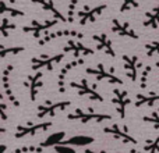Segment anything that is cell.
I'll list each match as a JSON object with an SVG mask.
<instances>
[{"label": "cell", "instance_id": "obj_8", "mask_svg": "<svg viewBox=\"0 0 159 153\" xmlns=\"http://www.w3.org/2000/svg\"><path fill=\"white\" fill-rule=\"evenodd\" d=\"M71 86H74L75 89H78V93H80V95H82V96H88V98H89L91 100L103 102V98H102V95L95 89V86H91V85L88 84L87 79H82V81H81V82H78V84L73 82Z\"/></svg>", "mask_w": 159, "mask_h": 153}, {"label": "cell", "instance_id": "obj_9", "mask_svg": "<svg viewBox=\"0 0 159 153\" xmlns=\"http://www.w3.org/2000/svg\"><path fill=\"white\" fill-rule=\"evenodd\" d=\"M92 39L96 42L98 50L105 52V55H109L110 57H116V52H115V47H113V43H112V41H110V38L105 32L95 33V35L92 36Z\"/></svg>", "mask_w": 159, "mask_h": 153}, {"label": "cell", "instance_id": "obj_32", "mask_svg": "<svg viewBox=\"0 0 159 153\" xmlns=\"http://www.w3.org/2000/svg\"><path fill=\"white\" fill-rule=\"evenodd\" d=\"M131 153H143V152H138V151H134V149H133Z\"/></svg>", "mask_w": 159, "mask_h": 153}, {"label": "cell", "instance_id": "obj_19", "mask_svg": "<svg viewBox=\"0 0 159 153\" xmlns=\"http://www.w3.org/2000/svg\"><path fill=\"white\" fill-rule=\"evenodd\" d=\"M0 14H10L11 17H24L25 15V13L22 10L11 7L4 0H0Z\"/></svg>", "mask_w": 159, "mask_h": 153}, {"label": "cell", "instance_id": "obj_24", "mask_svg": "<svg viewBox=\"0 0 159 153\" xmlns=\"http://www.w3.org/2000/svg\"><path fill=\"white\" fill-rule=\"evenodd\" d=\"M145 55H147V57L159 56V41H154V42L145 43Z\"/></svg>", "mask_w": 159, "mask_h": 153}, {"label": "cell", "instance_id": "obj_21", "mask_svg": "<svg viewBox=\"0 0 159 153\" xmlns=\"http://www.w3.org/2000/svg\"><path fill=\"white\" fill-rule=\"evenodd\" d=\"M17 29V25L11 22L8 18H2L0 20V36H8L10 31Z\"/></svg>", "mask_w": 159, "mask_h": 153}, {"label": "cell", "instance_id": "obj_33", "mask_svg": "<svg viewBox=\"0 0 159 153\" xmlns=\"http://www.w3.org/2000/svg\"><path fill=\"white\" fill-rule=\"evenodd\" d=\"M4 2H10V3H16V0H4Z\"/></svg>", "mask_w": 159, "mask_h": 153}, {"label": "cell", "instance_id": "obj_6", "mask_svg": "<svg viewBox=\"0 0 159 153\" xmlns=\"http://www.w3.org/2000/svg\"><path fill=\"white\" fill-rule=\"evenodd\" d=\"M105 132H107V134H112L115 138H117V139L123 141V142L126 143H131V145H138L137 139H135L134 137H131L129 132V128H127L126 125L120 127L117 125V124H113L112 127H107V128L103 129Z\"/></svg>", "mask_w": 159, "mask_h": 153}, {"label": "cell", "instance_id": "obj_13", "mask_svg": "<svg viewBox=\"0 0 159 153\" xmlns=\"http://www.w3.org/2000/svg\"><path fill=\"white\" fill-rule=\"evenodd\" d=\"M64 52L69 53H74V56H89V55H93V49H91V47L85 46L84 43H81V42L78 41H71L70 39L69 42H67V45L64 46Z\"/></svg>", "mask_w": 159, "mask_h": 153}, {"label": "cell", "instance_id": "obj_25", "mask_svg": "<svg viewBox=\"0 0 159 153\" xmlns=\"http://www.w3.org/2000/svg\"><path fill=\"white\" fill-rule=\"evenodd\" d=\"M41 74H36L35 76H30V88H31V95H32V98H35L36 92H38L39 86H41Z\"/></svg>", "mask_w": 159, "mask_h": 153}, {"label": "cell", "instance_id": "obj_1", "mask_svg": "<svg viewBox=\"0 0 159 153\" xmlns=\"http://www.w3.org/2000/svg\"><path fill=\"white\" fill-rule=\"evenodd\" d=\"M107 8L106 4H98L95 7H89V6H84L77 11L78 17V24L80 25H87L89 22H95L99 15H102L105 10Z\"/></svg>", "mask_w": 159, "mask_h": 153}, {"label": "cell", "instance_id": "obj_3", "mask_svg": "<svg viewBox=\"0 0 159 153\" xmlns=\"http://www.w3.org/2000/svg\"><path fill=\"white\" fill-rule=\"evenodd\" d=\"M123 63H124V71H126L127 76L130 78V81L135 82L140 75H138V71L141 70V60L138 59V56L135 55H123Z\"/></svg>", "mask_w": 159, "mask_h": 153}, {"label": "cell", "instance_id": "obj_36", "mask_svg": "<svg viewBox=\"0 0 159 153\" xmlns=\"http://www.w3.org/2000/svg\"><path fill=\"white\" fill-rule=\"evenodd\" d=\"M157 111H158V113H159V109H157Z\"/></svg>", "mask_w": 159, "mask_h": 153}, {"label": "cell", "instance_id": "obj_15", "mask_svg": "<svg viewBox=\"0 0 159 153\" xmlns=\"http://www.w3.org/2000/svg\"><path fill=\"white\" fill-rule=\"evenodd\" d=\"M143 25L145 28H152V29L159 28V4H157L155 7H152L151 10L145 13Z\"/></svg>", "mask_w": 159, "mask_h": 153}, {"label": "cell", "instance_id": "obj_30", "mask_svg": "<svg viewBox=\"0 0 159 153\" xmlns=\"http://www.w3.org/2000/svg\"><path fill=\"white\" fill-rule=\"evenodd\" d=\"M6 151H7V146H6V145H2V143H0V153H4Z\"/></svg>", "mask_w": 159, "mask_h": 153}, {"label": "cell", "instance_id": "obj_12", "mask_svg": "<svg viewBox=\"0 0 159 153\" xmlns=\"http://www.w3.org/2000/svg\"><path fill=\"white\" fill-rule=\"evenodd\" d=\"M64 57V55H56V56H41V57H35L32 59V64H34V68H42V67H46V68H53V66L61 61Z\"/></svg>", "mask_w": 159, "mask_h": 153}, {"label": "cell", "instance_id": "obj_35", "mask_svg": "<svg viewBox=\"0 0 159 153\" xmlns=\"http://www.w3.org/2000/svg\"><path fill=\"white\" fill-rule=\"evenodd\" d=\"M0 132H3V129H2V128H0Z\"/></svg>", "mask_w": 159, "mask_h": 153}, {"label": "cell", "instance_id": "obj_4", "mask_svg": "<svg viewBox=\"0 0 159 153\" xmlns=\"http://www.w3.org/2000/svg\"><path fill=\"white\" fill-rule=\"evenodd\" d=\"M87 72L93 76H96V79L99 81H107L110 84H116V85H123V79H120L119 76H116L112 71H107L105 68L103 64H98L96 68H87Z\"/></svg>", "mask_w": 159, "mask_h": 153}, {"label": "cell", "instance_id": "obj_27", "mask_svg": "<svg viewBox=\"0 0 159 153\" xmlns=\"http://www.w3.org/2000/svg\"><path fill=\"white\" fill-rule=\"evenodd\" d=\"M24 52V47H17V46H11V47H4L0 46V57H6L8 55H18V53Z\"/></svg>", "mask_w": 159, "mask_h": 153}, {"label": "cell", "instance_id": "obj_26", "mask_svg": "<svg viewBox=\"0 0 159 153\" xmlns=\"http://www.w3.org/2000/svg\"><path fill=\"white\" fill-rule=\"evenodd\" d=\"M137 7H140V0H123L120 6V13L131 11Z\"/></svg>", "mask_w": 159, "mask_h": 153}, {"label": "cell", "instance_id": "obj_37", "mask_svg": "<svg viewBox=\"0 0 159 153\" xmlns=\"http://www.w3.org/2000/svg\"><path fill=\"white\" fill-rule=\"evenodd\" d=\"M158 84H159V81H158Z\"/></svg>", "mask_w": 159, "mask_h": 153}, {"label": "cell", "instance_id": "obj_20", "mask_svg": "<svg viewBox=\"0 0 159 153\" xmlns=\"http://www.w3.org/2000/svg\"><path fill=\"white\" fill-rule=\"evenodd\" d=\"M81 0H70L69 7H67V14H66V20L67 22H74L77 18V11H78V4Z\"/></svg>", "mask_w": 159, "mask_h": 153}, {"label": "cell", "instance_id": "obj_23", "mask_svg": "<svg viewBox=\"0 0 159 153\" xmlns=\"http://www.w3.org/2000/svg\"><path fill=\"white\" fill-rule=\"evenodd\" d=\"M145 153H159V135L154 139H149L143 146Z\"/></svg>", "mask_w": 159, "mask_h": 153}, {"label": "cell", "instance_id": "obj_17", "mask_svg": "<svg viewBox=\"0 0 159 153\" xmlns=\"http://www.w3.org/2000/svg\"><path fill=\"white\" fill-rule=\"evenodd\" d=\"M93 141L95 139L92 137H88V135H74L70 139H67L64 143L70 146H88L93 143Z\"/></svg>", "mask_w": 159, "mask_h": 153}, {"label": "cell", "instance_id": "obj_7", "mask_svg": "<svg viewBox=\"0 0 159 153\" xmlns=\"http://www.w3.org/2000/svg\"><path fill=\"white\" fill-rule=\"evenodd\" d=\"M112 31L115 33H117V35L124 36V38H130V39H138L140 38V35L133 29L131 25H130L129 22L120 21V20H117V18L112 20Z\"/></svg>", "mask_w": 159, "mask_h": 153}, {"label": "cell", "instance_id": "obj_10", "mask_svg": "<svg viewBox=\"0 0 159 153\" xmlns=\"http://www.w3.org/2000/svg\"><path fill=\"white\" fill-rule=\"evenodd\" d=\"M64 36H70V38H84V33L78 32V31H73V29H60L56 32H46V35L43 38L39 39V45H45L48 42L53 41V39H59V38H64Z\"/></svg>", "mask_w": 159, "mask_h": 153}, {"label": "cell", "instance_id": "obj_2", "mask_svg": "<svg viewBox=\"0 0 159 153\" xmlns=\"http://www.w3.org/2000/svg\"><path fill=\"white\" fill-rule=\"evenodd\" d=\"M57 22H60L59 20L52 18V20H45V21H41V20H32L30 25H25L22 27V32L27 33H32L34 36L39 38L42 33H46L50 28H53Z\"/></svg>", "mask_w": 159, "mask_h": 153}, {"label": "cell", "instance_id": "obj_29", "mask_svg": "<svg viewBox=\"0 0 159 153\" xmlns=\"http://www.w3.org/2000/svg\"><path fill=\"white\" fill-rule=\"evenodd\" d=\"M53 148H55V152L56 153H77L73 146L66 145V143H59V145L53 146Z\"/></svg>", "mask_w": 159, "mask_h": 153}, {"label": "cell", "instance_id": "obj_18", "mask_svg": "<svg viewBox=\"0 0 159 153\" xmlns=\"http://www.w3.org/2000/svg\"><path fill=\"white\" fill-rule=\"evenodd\" d=\"M64 137H66V134H64L63 131H59V132H53V134H50L49 137L45 139V142L42 143V145L45 146V148H50V146H56L59 145V143L63 142Z\"/></svg>", "mask_w": 159, "mask_h": 153}, {"label": "cell", "instance_id": "obj_14", "mask_svg": "<svg viewBox=\"0 0 159 153\" xmlns=\"http://www.w3.org/2000/svg\"><path fill=\"white\" fill-rule=\"evenodd\" d=\"M31 2L35 3V4H39L42 8H43V10L49 11V13L53 15V18L59 20L60 22H67L66 15H63V14L60 13V10L56 7V4H55V2H53V0H31Z\"/></svg>", "mask_w": 159, "mask_h": 153}, {"label": "cell", "instance_id": "obj_11", "mask_svg": "<svg viewBox=\"0 0 159 153\" xmlns=\"http://www.w3.org/2000/svg\"><path fill=\"white\" fill-rule=\"evenodd\" d=\"M155 104H159V93L149 92V93H138L135 96V107H154Z\"/></svg>", "mask_w": 159, "mask_h": 153}, {"label": "cell", "instance_id": "obj_28", "mask_svg": "<svg viewBox=\"0 0 159 153\" xmlns=\"http://www.w3.org/2000/svg\"><path fill=\"white\" fill-rule=\"evenodd\" d=\"M143 120L148 124H152V127H154L155 129H159V113L157 110H154L149 116H144Z\"/></svg>", "mask_w": 159, "mask_h": 153}, {"label": "cell", "instance_id": "obj_34", "mask_svg": "<svg viewBox=\"0 0 159 153\" xmlns=\"http://www.w3.org/2000/svg\"><path fill=\"white\" fill-rule=\"evenodd\" d=\"M87 153H93V152H87ZM102 153H105V152H102Z\"/></svg>", "mask_w": 159, "mask_h": 153}, {"label": "cell", "instance_id": "obj_5", "mask_svg": "<svg viewBox=\"0 0 159 153\" xmlns=\"http://www.w3.org/2000/svg\"><path fill=\"white\" fill-rule=\"evenodd\" d=\"M113 95H115L113 103L116 104V109H117L119 116H120V118H124L126 117L127 106L131 103V100H130V98H129V93H127V90H124V89L115 88V89H113Z\"/></svg>", "mask_w": 159, "mask_h": 153}, {"label": "cell", "instance_id": "obj_31", "mask_svg": "<svg viewBox=\"0 0 159 153\" xmlns=\"http://www.w3.org/2000/svg\"><path fill=\"white\" fill-rule=\"evenodd\" d=\"M154 68H159V59L157 61H155V64H154Z\"/></svg>", "mask_w": 159, "mask_h": 153}, {"label": "cell", "instance_id": "obj_16", "mask_svg": "<svg viewBox=\"0 0 159 153\" xmlns=\"http://www.w3.org/2000/svg\"><path fill=\"white\" fill-rule=\"evenodd\" d=\"M70 118H80L82 123H88V121H105V120H110V116L107 114H95V113H82L77 111L74 116H70Z\"/></svg>", "mask_w": 159, "mask_h": 153}, {"label": "cell", "instance_id": "obj_22", "mask_svg": "<svg viewBox=\"0 0 159 153\" xmlns=\"http://www.w3.org/2000/svg\"><path fill=\"white\" fill-rule=\"evenodd\" d=\"M152 70H154V64H152V66H147L143 70L140 78H138V79H140V81H138V84H140L141 89L145 90L147 88H148V78H149V74L152 72Z\"/></svg>", "mask_w": 159, "mask_h": 153}]
</instances>
